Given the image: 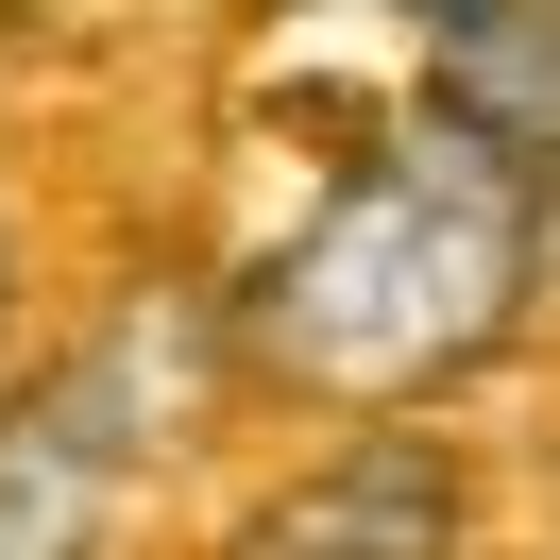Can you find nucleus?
<instances>
[{"label":"nucleus","instance_id":"obj_1","mask_svg":"<svg viewBox=\"0 0 560 560\" xmlns=\"http://www.w3.org/2000/svg\"><path fill=\"white\" fill-rule=\"evenodd\" d=\"M544 238H560V187L424 85V103L374 119V137L323 171V205L221 289L238 374H272L289 408L390 424V408H424V390H458L526 323Z\"/></svg>","mask_w":560,"mask_h":560},{"label":"nucleus","instance_id":"obj_2","mask_svg":"<svg viewBox=\"0 0 560 560\" xmlns=\"http://www.w3.org/2000/svg\"><path fill=\"white\" fill-rule=\"evenodd\" d=\"M238 323L187 306V289H137L69 374L0 390V560H119L153 458L187 442V408L221 390Z\"/></svg>","mask_w":560,"mask_h":560},{"label":"nucleus","instance_id":"obj_3","mask_svg":"<svg viewBox=\"0 0 560 560\" xmlns=\"http://www.w3.org/2000/svg\"><path fill=\"white\" fill-rule=\"evenodd\" d=\"M458 526H476V492L424 424H340L289 492H255L221 560H458Z\"/></svg>","mask_w":560,"mask_h":560},{"label":"nucleus","instance_id":"obj_4","mask_svg":"<svg viewBox=\"0 0 560 560\" xmlns=\"http://www.w3.org/2000/svg\"><path fill=\"white\" fill-rule=\"evenodd\" d=\"M0 323H18V205H0Z\"/></svg>","mask_w":560,"mask_h":560}]
</instances>
